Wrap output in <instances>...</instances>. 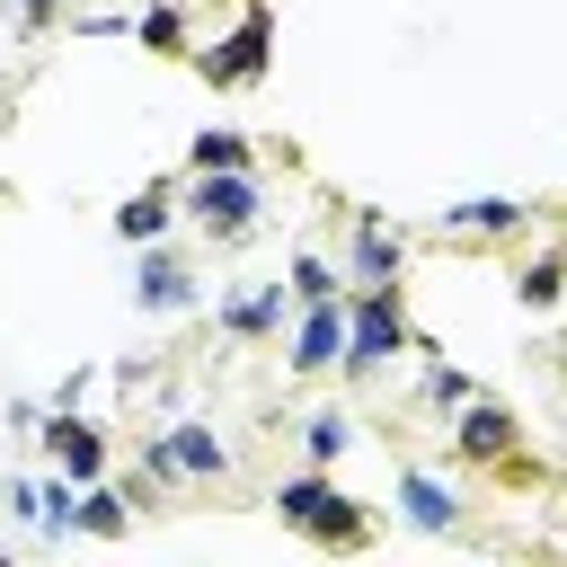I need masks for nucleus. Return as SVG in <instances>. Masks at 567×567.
<instances>
[{
	"label": "nucleus",
	"instance_id": "9",
	"mask_svg": "<svg viewBox=\"0 0 567 567\" xmlns=\"http://www.w3.org/2000/svg\"><path fill=\"white\" fill-rule=\"evenodd\" d=\"M354 284H390V266H399V239H390V221L381 213H354Z\"/></svg>",
	"mask_w": 567,
	"mask_h": 567
},
{
	"label": "nucleus",
	"instance_id": "2",
	"mask_svg": "<svg viewBox=\"0 0 567 567\" xmlns=\"http://www.w3.org/2000/svg\"><path fill=\"white\" fill-rule=\"evenodd\" d=\"M399 284H363L354 292V310H346V354L337 363H354V372H372V363H390L399 354Z\"/></svg>",
	"mask_w": 567,
	"mask_h": 567
},
{
	"label": "nucleus",
	"instance_id": "14",
	"mask_svg": "<svg viewBox=\"0 0 567 567\" xmlns=\"http://www.w3.org/2000/svg\"><path fill=\"white\" fill-rule=\"evenodd\" d=\"M115 230H124V239H159V230H168V195H159V186H142V195H124V213H115Z\"/></svg>",
	"mask_w": 567,
	"mask_h": 567
},
{
	"label": "nucleus",
	"instance_id": "4",
	"mask_svg": "<svg viewBox=\"0 0 567 567\" xmlns=\"http://www.w3.org/2000/svg\"><path fill=\"white\" fill-rule=\"evenodd\" d=\"M151 470H159V478H221L230 452H221L213 425H168V434L151 443Z\"/></svg>",
	"mask_w": 567,
	"mask_h": 567
},
{
	"label": "nucleus",
	"instance_id": "20",
	"mask_svg": "<svg viewBox=\"0 0 567 567\" xmlns=\"http://www.w3.org/2000/svg\"><path fill=\"white\" fill-rule=\"evenodd\" d=\"M523 301H532V310H549V301H558V266H549V257L523 275Z\"/></svg>",
	"mask_w": 567,
	"mask_h": 567
},
{
	"label": "nucleus",
	"instance_id": "18",
	"mask_svg": "<svg viewBox=\"0 0 567 567\" xmlns=\"http://www.w3.org/2000/svg\"><path fill=\"white\" fill-rule=\"evenodd\" d=\"M301 443H310V461L328 470V461L346 452V416H310V425H301Z\"/></svg>",
	"mask_w": 567,
	"mask_h": 567
},
{
	"label": "nucleus",
	"instance_id": "7",
	"mask_svg": "<svg viewBox=\"0 0 567 567\" xmlns=\"http://www.w3.org/2000/svg\"><path fill=\"white\" fill-rule=\"evenodd\" d=\"M35 434H44V452L62 461V478H71V487H89V478L106 470V443H97V425H89V416H71V408H62V416H53V425H35Z\"/></svg>",
	"mask_w": 567,
	"mask_h": 567
},
{
	"label": "nucleus",
	"instance_id": "12",
	"mask_svg": "<svg viewBox=\"0 0 567 567\" xmlns=\"http://www.w3.org/2000/svg\"><path fill=\"white\" fill-rule=\"evenodd\" d=\"M133 301H142V310H186V301H195V284H186L168 257H142V275H133Z\"/></svg>",
	"mask_w": 567,
	"mask_h": 567
},
{
	"label": "nucleus",
	"instance_id": "16",
	"mask_svg": "<svg viewBox=\"0 0 567 567\" xmlns=\"http://www.w3.org/2000/svg\"><path fill=\"white\" fill-rule=\"evenodd\" d=\"M221 319H230V328H239V337H266V328H275V319H284V284H266V292H248V301H230V310H221Z\"/></svg>",
	"mask_w": 567,
	"mask_h": 567
},
{
	"label": "nucleus",
	"instance_id": "6",
	"mask_svg": "<svg viewBox=\"0 0 567 567\" xmlns=\"http://www.w3.org/2000/svg\"><path fill=\"white\" fill-rule=\"evenodd\" d=\"M346 354V301H301V328H292V372H328Z\"/></svg>",
	"mask_w": 567,
	"mask_h": 567
},
{
	"label": "nucleus",
	"instance_id": "17",
	"mask_svg": "<svg viewBox=\"0 0 567 567\" xmlns=\"http://www.w3.org/2000/svg\"><path fill=\"white\" fill-rule=\"evenodd\" d=\"M292 301H337V266L328 257H292V284H284Z\"/></svg>",
	"mask_w": 567,
	"mask_h": 567
},
{
	"label": "nucleus",
	"instance_id": "10",
	"mask_svg": "<svg viewBox=\"0 0 567 567\" xmlns=\"http://www.w3.org/2000/svg\"><path fill=\"white\" fill-rule=\"evenodd\" d=\"M452 434H461V452H470V461H496V452H505V443H514V416H505V408H496V399H470V408H461V425H452Z\"/></svg>",
	"mask_w": 567,
	"mask_h": 567
},
{
	"label": "nucleus",
	"instance_id": "11",
	"mask_svg": "<svg viewBox=\"0 0 567 567\" xmlns=\"http://www.w3.org/2000/svg\"><path fill=\"white\" fill-rule=\"evenodd\" d=\"M186 168H195V177H213V168H248V133H230V124H204V133L186 142Z\"/></svg>",
	"mask_w": 567,
	"mask_h": 567
},
{
	"label": "nucleus",
	"instance_id": "19",
	"mask_svg": "<svg viewBox=\"0 0 567 567\" xmlns=\"http://www.w3.org/2000/svg\"><path fill=\"white\" fill-rule=\"evenodd\" d=\"M177 35H186V18H177L168 0H159V9H142V44H177Z\"/></svg>",
	"mask_w": 567,
	"mask_h": 567
},
{
	"label": "nucleus",
	"instance_id": "3",
	"mask_svg": "<svg viewBox=\"0 0 567 567\" xmlns=\"http://www.w3.org/2000/svg\"><path fill=\"white\" fill-rule=\"evenodd\" d=\"M186 213H195L213 239H239V230L257 221V177H248V168H213V177L186 186Z\"/></svg>",
	"mask_w": 567,
	"mask_h": 567
},
{
	"label": "nucleus",
	"instance_id": "13",
	"mask_svg": "<svg viewBox=\"0 0 567 567\" xmlns=\"http://www.w3.org/2000/svg\"><path fill=\"white\" fill-rule=\"evenodd\" d=\"M443 221H452V230H514V221H523V195H470V204H452Z\"/></svg>",
	"mask_w": 567,
	"mask_h": 567
},
{
	"label": "nucleus",
	"instance_id": "1",
	"mask_svg": "<svg viewBox=\"0 0 567 567\" xmlns=\"http://www.w3.org/2000/svg\"><path fill=\"white\" fill-rule=\"evenodd\" d=\"M275 514H284V523H301V532H310V540H328V549H346V540H363V532H372V523H363V514H354L319 470L284 478V487H275Z\"/></svg>",
	"mask_w": 567,
	"mask_h": 567
},
{
	"label": "nucleus",
	"instance_id": "5",
	"mask_svg": "<svg viewBox=\"0 0 567 567\" xmlns=\"http://www.w3.org/2000/svg\"><path fill=\"white\" fill-rule=\"evenodd\" d=\"M266 35H275V27H266V9H248V18H239V35H221V44L204 53V80H221V89L257 80V71H266Z\"/></svg>",
	"mask_w": 567,
	"mask_h": 567
},
{
	"label": "nucleus",
	"instance_id": "21",
	"mask_svg": "<svg viewBox=\"0 0 567 567\" xmlns=\"http://www.w3.org/2000/svg\"><path fill=\"white\" fill-rule=\"evenodd\" d=\"M9 9H18L27 27H44V18H53V0H9Z\"/></svg>",
	"mask_w": 567,
	"mask_h": 567
},
{
	"label": "nucleus",
	"instance_id": "15",
	"mask_svg": "<svg viewBox=\"0 0 567 567\" xmlns=\"http://www.w3.org/2000/svg\"><path fill=\"white\" fill-rule=\"evenodd\" d=\"M124 523H133V514H124V496H115V487H97V478H89V487H80V532H97V540H115V532H124Z\"/></svg>",
	"mask_w": 567,
	"mask_h": 567
},
{
	"label": "nucleus",
	"instance_id": "8",
	"mask_svg": "<svg viewBox=\"0 0 567 567\" xmlns=\"http://www.w3.org/2000/svg\"><path fill=\"white\" fill-rule=\"evenodd\" d=\"M399 514H408L416 532H452V523H461V496H452L443 478H425V470H408V478H399Z\"/></svg>",
	"mask_w": 567,
	"mask_h": 567
},
{
	"label": "nucleus",
	"instance_id": "22",
	"mask_svg": "<svg viewBox=\"0 0 567 567\" xmlns=\"http://www.w3.org/2000/svg\"><path fill=\"white\" fill-rule=\"evenodd\" d=\"M0 567H9V549H0Z\"/></svg>",
	"mask_w": 567,
	"mask_h": 567
}]
</instances>
